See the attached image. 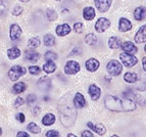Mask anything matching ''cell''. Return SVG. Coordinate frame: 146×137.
<instances>
[{
  "instance_id": "cell-1",
  "label": "cell",
  "mask_w": 146,
  "mask_h": 137,
  "mask_svg": "<svg viewBox=\"0 0 146 137\" xmlns=\"http://www.w3.org/2000/svg\"><path fill=\"white\" fill-rule=\"evenodd\" d=\"M58 114L60 122L64 127L74 126L77 119V108L74 104L71 94L63 95L58 101Z\"/></svg>"
},
{
  "instance_id": "cell-2",
  "label": "cell",
  "mask_w": 146,
  "mask_h": 137,
  "mask_svg": "<svg viewBox=\"0 0 146 137\" xmlns=\"http://www.w3.org/2000/svg\"><path fill=\"white\" fill-rule=\"evenodd\" d=\"M104 105L107 110L117 113L131 112L136 110V102L127 97H117L113 95H106L104 97Z\"/></svg>"
},
{
  "instance_id": "cell-3",
  "label": "cell",
  "mask_w": 146,
  "mask_h": 137,
  "mask_svg": "<svg viewBox=\"0 0 146 137\" xmlns=\"http://www.w3.org/2000/svg\"><path fill=\"white\" fill-rule=\"evenodd\" d=\"M27 74V70L22 66H13L11 67L9 71H8V77L11 81L15 82L17 81L21 77H23L24 75Z\"/></svg>"
},
{
  "instance_id": "cell-4",
  "label": "cell",
  "mask_w": 146,
  "mask_h": 137,
  "mask_svg": "<svg viewBox=\"0 0 146 137\" xmlns=\"http://www.w3.org/2000/svg\"><path fill=\"white\" fill-rule=\"evenodd\" d=\"M106 70H107V72H108V73L111 75V76L117 77V76H119V74L122 73L123 66H122V64H121L119 61L112 59V61H110V63L107 64Z\"/></svg>"
},
{
  "instance_id": "cell-5",
  "label": "cell",
  "mask_w": 146,
  "mask_h": 137,
  "mask_svg": "<svg viewBox=\"0 0 146 137\" xmlns=\"http://www.w3.org/2000/svg\"><path fill=\"white\" fill-rule=\"evenodd\" d=\"M119 59L122 61L123 65L126 67H134L135 65H137L138 63V59H137L136 57H134V54H129V53H121L119 55Z\"/></svg>"
},
{
  "instance_id": "cell-6",
  "label": "cell",
  "mask_w": 146,
  "mask_h": 137,
  "mask_svg": "<svg viewBox=\"0 0 146 137\" xmlns=\"http://www.w3.org/2000/svg\"><path fill=\"white\" fill-rule=\"evenodd\" d=\"M80 65L76 61H68L64 66V73L66 75H75L80 71Z\"/></svg>"
},
{
  "instance_id": "cell-7",
  "label": "cell",
  "mask_w": 146,
  "mask_h": 137,
  "mask_svg": "<svg viewBox=\"0 0 146 137\" xmlns=\"http://www.w3.org/2000/svg\"><path fill=\"white\" fill-rule=\"evenodd\" d=\"M110 27V21L106 17H100L95 24V30L98 33H103L105 32L108 28Z\"/></svg>"
},
{
  "instance_id": "cell-8",
  "label": "cell",
  "mask_w": 146,
  "mask_h": 137,
  "mask_svg": "<svg viewBox=\"0 0 146 137\" xmlns=\"http://www.w3.org/2000/svg\"><path fill=\"white\" fill-rule=\"evenodd\" d=\"M23 34L22 28L17 24H12L9 27V37L12 41H17L21 38Z\"/></svg>"
},
{
  "instance_id": "cell-9",
  "label": "cell",
  "mask_w": 146,
  "mask_h": 137,
  "mask_svg": "<svg viewBox=\"0 0 146 137\" xmlns=\"http://www.w3.org/2000/svg\"><path fill=\"white\" fill-rule=\"evenodd\" d=\"M94 3L99 12H106L110 9L112 0H94Z\"/></svg>"
},
{
  "instance_id": "cell-10",
  "label": "cell",
  "mask_w": 146,
  "mask_h": 137,
  "mask_svg": "<svg viewBox=\"0 0 146 137\" xmlns=\"http://www.w3.org/2000/svg\"><path fill=\"white\" fill-rule=\"evenodd\" d=\"M88 93H89L91 99L96 101L99 99L100 95H101V89H100L97 85L91 84V85L89 86V88H88Z\"/></svg>"
},
{
  "instance_id": "cell-11",
  "label": "cell",
  "mask_w": 146,
  "mask_h": 137,
  "mask_svg": "<svg viewBox=\"0 0 146 137\" xmlns=\"http://www.w3.org/2000/svg\"><path fill=\"white\" fill-rule=\"evenodd\" d=\"M85 67L86 68H87L88 72H91V73H93V72H96L99 68L100 67V63L99 61H97L96 59H89L87 61H86L85 64Z\"/></svg>"
},
{
  "instance_id": "cell-12",
  "label": "cell",
  "mask_w": 146,
  "mask_h": 137,
  "mask_svg": "<svg viewBox=\"0 0 146 137\" xmlns=\"http://www.w3.org/2000/svg\"><path fill=\"white\" fill-rule=\"evenodd\" d=\"M25 59L30 63H37L40 59V54L35 51L34 49H30V50L25 51Z\"/></svg>"
},
{
  "instance_id": "cell-13",
  "label": "cell",
  "mask_w": 146,
  "mask_h": 137,
  "mask_svg": "<svg viewBox=\"0 0 146 137\" xmlns=\"http://www.w3.org/2000/svg\"><path fill=\"white\" fill-rule=\"evenodd\" d=\"M121 47H122V49L125 51V53L135 54L138 51V48H137L134 43H132L131 41H126V42H124V43H122Z\"/></svg>"
},
{
  "instance_id": "cell-14",
  "label": "cell",
  "mask_w": 146,
  "mask_h": 137,
  "mask_svg": "<svg viewBox=\"0 0 146 137\" xmlns=\"http://www.w3.org/2000/svg\"><path fill=\"white\" fill-rule=\"evenodd\" d=\"M74 104L77 108H83L86 105V99L83 96V94L80 92H77L75 94V97L73 98Z\"/></svg>"
},
{
  "instance_id": "cell-15",
  "label": "cell",
  "mask_w": 146,
  "mask_h": 137,
  "mask_svg": "<svg viewBox=\"0 0 146 137\" xmlns=\"http://www.w3.org/2000/svg\"><path fill=\"white\" fill-rule=\"evenodd\" d=\"M132 29V23L126 17H121L119 22V30L121 32H128Z\"/></svg>"
},
{
  "instance_id": "cell-16",
  "label": "cell",
  "mask_w": 146,
  "mask_h": 137,
  "mask_svg": "<svg viewBox=\"0 0 146 137\" xmlns=\"http://www.w3.org/2000/svg\"><path fill=\"white\" fill-rule=\"evenodd\" d=\"M135 41L137 43H144V42H146V25H143L138 30V32L135 35Z\"/></svg>"
},
{
  "instance_id": "cell-17",
  "label": "cell",
  "mask_w": 146,
  "mask_h": 137,
  "mask_svg": "<svg viewBox=\"0 0 146 137\" xmlns=\"http://www.w3.org/2000/svg\"><path fill=\"white\" fill-rule=\"evenodd\" d=\"M87 126L90 128L91 130H93L95 133H97L98 135H104L106 133V128L103 124H97V125H94L91 122L87 123Z\"/></svg>"
},
{
  "instance_id": "cell-18",
  "label": "cell",
  "mask_w": 146,
  "mask_h": 137,
  "mask_svg": "<svg viewBox=\"0 0 146 137\" xmlns=\"http://www.w3.org/2000/svg\"><path fill=\"white\" fill-rule=\"evenodd\" d=\"M56 34L58 36H66V35L70 34L71 33V27L68 24H62V25H58L55 29Z\"/></svg>"
},
{
  "instance_id": "cell-19",
  "label": "cell",
  "mask_w": 146,
  "mask_h": 137,
  "mask_svg": "<svg viewBox=\"0 0 146 137\" xmlns=\"http://www.w3.org/2000/svg\"><path fill=\"white\" fill-rule=\"evenodd\" d=\"M96 15L95 9L91 6H88L83 9V17L86 21H92Z\"/></svg>"
},
{
  "instance_id": "cell-20",
  "label": "cell",
  "mask_w": 146,
  "mask_h": 137,
  "mask_svg": "<svg viewBox=\"0 0 146 137\" xmlns=\"http://www.w3.org/2000/svg\"><path fill=\"white\" fill-rule=\"evenodd\" d=\"M134 17L136 21H143L146 17V8L139 6L134 10Z\"/></svg>"
},
{
  "instance_id": "cell-21",
  "label": "cell",
  "mask_w": 146,
  "mask_h": 137,
  "mask_svg": "<svg viewBox=\"0 0 146 137\" xmlns=\"http://www.w3.org/2000/svg\"><path fill=\"white\" fill-rule=\"evenodd\" d=\"M55 123V116L53 114H46L42 118V124L44 126H51Z\"/></svg>"
},
{
  "instance_id": "cell-22",
  "label": "cell",
  "mask_w": 146,
  "mask_h": 137,
  "mask_svg": "<svg viewBox=\"0 0 146 137\" xmlns=\"http://www.w3.org/2000/svg\"><path fill=\"white\" fill-rule=\"evenodd\" d=\"M26 89H27V85L24 82H17L15 85L12 86V92L15 94L23 93L24 91H26Z\"/></svg>"
},
{
  "instance_id": "cell-23",
  "label": "cell",
  "mask_w": 146,
  "mask_h": 137,
  "mask_svg": "<svg viewBox=\"0 0 146 137\" xmlns=\"http://www.w3.org/2000/svg\"><path fill=\"white\" fill-rule=\"evenodd\" d=\"M7 57L9 59L13 61L21 57V50L17 47H11L7 50Z\"/></svg>"
},
{
  "instance_id": "cell-24",
  "label": "cell",
  "mask_w": 146,
  "mask_h": 137,
  "mask_svg": "<svg viewBox=\"0 0 146 137\" xmlns=\"http://www.w3.org/2000/svg\"><path fill=\"white\" fill-rule=\"evenodd\" d=\"M121 45H122V42H121L119 38H117V37L112 36V37H110V39H108V46H110L111 49L119 48V47H121Z\"/></svg>"
},
{
  "instance_id": "cell-25",
  "label": "cell",
  "mask_w": 146,
  "mask_h": 137,
  "mask_svg": "<svg viewBox=\"0 0 146 137\" xmlns=\"http://www.w3.org/2000/svg\"><path fill=\"white\" fill-rule=\"evenodd\" d=\"M124 80L128 83H136L139 80V77L136 73H132V72H128L124 75Z\"/></svg>"
},
{
  "instance_id": "cell-26",
  "label": "cell",
  "mask_w": 146,
  "mask_h": 137,
  "mask_svg": "<svg viewBox=\"0 0 146 137\" xmlns=\"http://www.w3.org/2000/svg\"><path fill=\"white\" fill-rule=\"evenodd\" d=\"M44 72L46 74H52L55 72L56 70V65L54 64V61H47L46 64L43 65V68H42Z\"/></svg>"
},
{
  "instance_id": "cell-27",
  "label": "cell",
  "mask_w": 146,
  "mask_h": 137,
  "mask_svg": "<svg viewBox=\"0 0 146 137\" xmlns=\"http://www.w3.org/2000/svg\"><path fill=\"white\" fill-rule=\"evenodd\" d=\"M43 42L44 44H45V46L47 47L53 46L55 44V37L52 36L51 34H46L43 38Z\"/></svg>"
},
{
  "instance_id": "cell-28",
  "label": "cell",
  "mask_w": 146,
  "mask_h": 137,
  "mask_svg": "<svg viewBox=\"0 0 146 137\" xmlns=\"http://www.w3.org/2000/svg\"><path fill=\"white\" fill-rule=\"evenodd\" d=\"M40 44H41V40L38 37H32V38L29 39V41H28V46L32 49L37 48Z\"/></svg>"
},
{
  "instance_id": "cell-29",
  "label": "cell",
  "mask_w": 146,
  "mask_h": 137,
  "mask_svg": "<svg viewBox=\"0 0 146 137\" xmlns=\"http://www.w3.org/2000/svg\"><path fill=\"white\" fill-rule=\"evenodd\" d=\"M39 86H42V89H45V87H46V90H49L51 88V80L46 78V77H43L39 81Z\"/></svg>"
},
{
  "instance_id": "cell-30",
  "label": "cell",
  "mask_w": 146,
  "mask_h": 137,
  "mask_svg": "<svg viewBox=\"0 0 146 137\" xmlns=\"http://www.w3.org/2000/svg\"><path fill=\"white\" fill-rule=\"evenodd\" d=\"M27 128L30 132L33 133V134H39V133L41 132V128L37 125L36 123H33V122L30 123L29 125L27 126Z\"/></svg>"
},
{
  "instance_id": "cell-31",
  "label": "cell",
  "mask_w": 146,
  "mask_h": 137,
  "mask_svg": "<svg viewBox=\"0 0 146 137\" xmlns=\"http://www.w3.org/2000/svg\"><path fill=\"white\" fill-rule=\"evenodd\" d=\"M85 42L87 43L88 45H95L97 43V37L95 36L94 34H88L87 36L85 37Z\"/></svg>"
},
{
  "instance_id": "cell-32",
  "label": "cell",
  "mask_w": 146,
  "mask_h": 137,
  "mask_svg": "<svg viewBox=\"0 0 146 137\" xmlns=\"http://www.w3.org/2000/svg\"><path fill=\"white\" fill-rule=\"evenodd\" d=\"M57 57H58V55L54 51H47L44 55V59L47 61H54L55 59H57Z\"/></svg>"
},
{
  "instance_id": "cell-33",
  "label": "cell",
  "mask_w": 146,
  "mask_h": 137,
  "mask_svg": "<svg viewBox=\"0 0 146 137\" xmlns=\"http://www.w3.org/2000/svg\"><path fill=\"white\" fill-rule=\"evenodd\" d=\"M46 15H47V19H48L49 21H51V22H53V21H55L56 19H57V12L53 9L47 10Z\"/></svg>"
},
{
  "instance_id": "cell-34",
  "label": "cell",
  "mask_w": 146,
  "mask_h": 137,
  "mask_svg": "<svg viewBox=\"0 0 146 137\" xmlns=\"http://www.w3.org/2000/svg\"><path fill=\"white\" fill-rule=\"evenodd\" d=\"M23 11H24V8L21 5H15L13 9H12V15H15V17H19V15H22Z\"/></svg>"
},
{
  "instance_id": "cell-35",
  "label": "cell",
  "mask_w": 146,
  "mask_h": 137,
  "mask_svg": "<svg viewBox=\"0 0 146 137\" xmlns=\"http://www.w3.org/2000/svg\"><path fill=\"white\" fill-rule=\"evenodd\" d=\"M29 72L32 75H39L41 73V68L38 66H31L29 68Z\"/></svg>"
},
{
  "instance_id": "cell-36",
  "label": "cell",
  "mask_w": 146,
  "mask_h": 137,
  "mask_svg": "<svg viewBox=\"0 0 146 137\" xmlns=\"http://www.w3.org/2000/svg\"><path fill=\"white\" fill-rule=\"evenodd\" d=\"M74 30H75L76 33L81 34V33L83 32V30H84L83 24H82V23H76V24L74 25Z\"/></svg>"
},
{
  "instance_id": "cell-37",
  "label": "cell",
  "mask_w": 146,
  "mask_h": 137,
  "mask_svg": "<svg viewBox=\"0 0 146 137\" xmlns=\"http://www.w3.org/2000/svg\"><path fill=\"white\" fill-rule=\"evenodd\" d=\"M26 101H27V103L29 105H33L37 101L36 95H34V94H29V95L27 96V99H26Z\"/></svg>"
},
{
  "instance_id": "cell-38",
  "label": "cell",
  "mask_w": 146,
  "mask_h": 137,
  "mask_svg": "<svg viewBox=\"0 0 146 137\" xmlns=\"http://www.w3.org/2000/svg\"><path fill=\"white\" fill-rule=\"evenodd\" d=\"M46 137H59V133L55 130H49L46 132Z\"/></svg>"
},
{
  "instance_id": "cell-39",
  "label": "cell",
  "mask_w": 146,
  "mask_h": 137,
  "mask_svg": "<svg viewBox=\"0 0 146 137\" xmlns=\"http://www.w3.org/2000/svg\"><path fill=\"white\" fill-rule=\"evenodd\" d=\"M25 104V99L22 97H17V99L15 100V108H19V106H21V105Z\"/></svg>"
},
{
  "instance_id": "cell-40",
  "label": "cell",
  "mask_w": 146,
  "mask_h": 137,
  "mask_svg": "<svg viewBox=\"0 0 146 137\" xmlns=\"http://www.w3.org/2000/svg\"><path fill=\"white\" fill-rule=\"evenodd\" d=\"M137 89L140 91H145L146 90V78H143V81L140 82V85L137 87Z\"/></svg>"
},
{
  "instance_id": "cell-41",
  "label": "cell",
  "mask_w": 146,
  "mask_h": 137,
  "mask_svg": "<svg viewBox=\"0 0 146 137\" xmlns=\"http://www.w3.org/2000/svg\"><path fill=\"white\" fill-rule=\"evenodd\" d=\"M6 9V0H0V15L2 12H5Z\"/></svg>"
},
{
  "instance_id": "cell-42",
  "label": "cell",
  "mask_w": 146,
  "mask_h": 137,
  "mask_svg": "<svg viewBox=\"0 0 146 137\" xmlns=\"http://www.w3.org/2000/svg\"><path fill=\"white\" fill-rule=\"evenodd\" d=\"M17 119L19 121H20L21 123H24L25 121H26V118H25V115L23 113H19L17 115Z\"/></svg>"
},
{
  "instance_id": "cell-43",
  "label": "cell",
  "mask_w": 146,
  "mask_h": 137,
  "mask_svg": "<svg viewBox=\"0 0 146 137\" xmlns=\"http://www.w3.org/2000/svg\"><path fill=\"white\" fill-rule=\"evenodd\" d=\"M82 137H94V135L92 134L91 131H88V130H85L82 132Z\"/></svg>"
},
{
  "instance_id": "cell-44",
  "label": "cell",
  "mask_w": 146,
  "mask_h": 137,
  "mask_svg": "<svg viewBox=\"0 0 146 137\" xmlns=\"http://www.w3.org/2000/svg\"><path fill=\"white\" fill-rule=\"evenodd\" d=\"M17 137H31L27 132H25V131H20V132H17Z\"/></svg>"
},
{
  "instance_id": "cell-45",
  "label": "cell",
  "mask_w": 146,
  "mask_h": 137,
  "mask_svg": "<svg viewBox=\"0 0 146 137\" xmlns=\"http://www.w3.org/2000/svg\"><path fill=\"white\" fill-rule=\"evenodd\" d=\"M40 112H41V110H40L39 106H36V108H33V110H32V113L34 114V116H37L38 114L40 113Z\"/></svg>"
},
{
  "instance_id": "cell-46",
  "label": "cell",
  "mask_w": 146,
  "mask_h": 137,
  "mask_svg": "<svg viewBox=\"0 0 146 137\" xmlns=\"http://www.w3.org/2000/svg\"><path fill=\"white\" fill-rule=\"evenodd\" d=\"M142 67H143V70L146 72V57H143V59H142Z\"/></svg>"
},
{
  "instance_id": "cell-47",
  "label": "cell",
  "mask_w": 146,
  "mask_h": 137,
  "mask_svg": "<svg viewBox=\"0 0 146 137\" xmlns=\"http://www.w3.org/2000/svg\"><path fill=\"white\" fill-rule=\"evenodd\" d=\"M68 137H77L75 134H72V133H68Z\"/></svg>"
},
{
  "instance_id": "cell-48",
  "label": "cell",
  "mask_w": 146,
  "mask_h": 137,
  "mask_svg": "<svg viewBox=\"0 0 146 137\" xmlns=\"http://www.w3.org/2000/svg\"><path fill=\"white\" fill-rule=\"evenodd\" d=\"M21 2H29L30 0H20Z\"/></svg>"
},
{
  "instance_id": "cell-49",
  "label": "cell",
  "mask_w": 146,
  "mask_h": 137,
  "mask_svg": "<svg viewBox=\"0 0 146 137\" xmlns=\"http://www.w3.org/2000/svg\"><path fill=\"white\" fill-rule=\"evenodd\" d=\"M2 134V129H1V128H0V135Z\"/></svg>"
},
{
  "instance_id": "cell-50",
  "label": "cell",
  "mask_w": 146,
  "mask_h": 137,
  "mask_svg": "<svg viewBox=\"0 0 146 137\" xmlns=\"http://www.w3.org/2000/svg\"><path fill=\"white\" fill-rule=\"evenodd\" d=\"M110 137H119L117 135H112V136H110Z\"/></svg>"
},
{
  "instance_id": "cell-51",
  "label": "cell",
  "mask_w": 146,
  "mask_h": 137,
  "mask_svg": "<svg viewBox=\"0 0 146 137\" xmlns=\"http://www.w3.org/2000/svg\"><path fill=\"white\" fill-rule=\"evenodd\" d=\"M144 50H145V52H146V45H145V47H144Z\"/></svg>"
},
{
  "instance_id": "cell-52",
  "label": "cell",
  "mask_w": 146,
  "mask_h": 137,
  "mask_svg": "<svg viewBox=\"0 0 146 137\" xmlns=\"http://www.w3.org/2000/svg\"><path fill=\"white\" fill-rule=\"evenodd\" d=\"M56 1H60V0H56Z\"/></svg>"
}]
</instances>
